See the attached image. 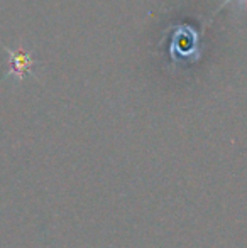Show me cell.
I'll return each instance as SVG.
<instances>
[{"instance_id":"2","label":"cell","mask_w":247,"mask_h":248,"mask_svg":"<svg viewBox=\"0 0 247 248\" xmlns=\"http://www.w3.org/2000/svg\"><path fill=\"white\" fill-rule=\"evenodd\" d=\"M231 2H232V0H224V2H222V3H220V5H218V7H217V9H215V10H214V14H212V17H210V20H208V22H207V24H205V26H208V24H210V22H212V20H214V17H215V16H217V14H218V12H220V10H222V9H224V7H225V5H227V3H231ZM234 2H239V5H241V7H242V9H247V0H234Z\"/></svg>"},{"instance_id":"1","label":"cell","mask_w":247,"mask_h":248,"mask_svg":"<svg viewBox=\"0 0 247 248\" xmlns=\"http://www.w3.org/2000/svg\"><path fill=\"white\" fill-rule=\"evenodd\" d=\"M0 46L9 54L10 69L7 73V76H17L19 79H24V76L33 75V66L36 64V59L33 58L31 52H26L24 49H20V47L17 51H14L10 47L3 46L2 43H0Z\"/></svg>"}]
</instances>
